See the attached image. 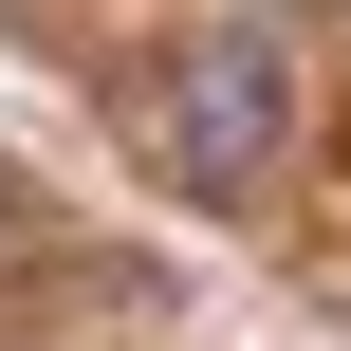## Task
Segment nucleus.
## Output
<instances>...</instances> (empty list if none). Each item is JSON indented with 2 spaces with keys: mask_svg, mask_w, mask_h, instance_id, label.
Wrapping results in <instances>:
<instances>
[{
  "mask_svg": "<svg viewBox=\"0 0 351 351\" xmlns=\"http://www.w3.org/2000/svg\"><path fill=\"white\" fill-rule=\"evenodd\" d=\"M130 130H148V167H167L185 204H259V185H278V148H296V74H278V37H259V19H204V37H167V56H148Z\"/></svg>",
  "mask_w": 351,
  "mask_h": 351,
  "instance_id": "nucleus-1",
  "label": "nucleus"
}]
</instances>
